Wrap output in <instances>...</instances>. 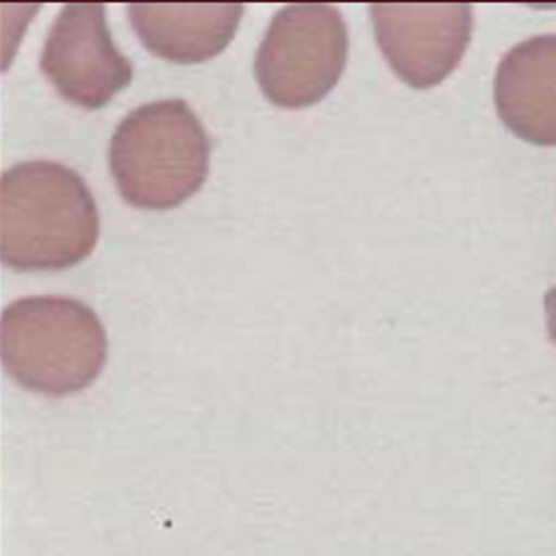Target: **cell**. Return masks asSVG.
<instances>
[{
	"instance_id": "6da1fadb",
	"label": "cell",
	"mask_w": 556,
	"mask_h": 556,
	"mask_svg": "<svg viewBox=\"0 0 556 556\" xmlns=\"http://www.w3.org/2000/svg\"><path fill=\"white\" fill-rule=\"evenodd\" d=\"M100 215L83 176L28 161L0 178V257L13 270H65L92 253Z\"/></svg>"
},
{
	"instance_id": "7a4b0ae2",
	"label": "cell",
	"mask_w": 556,
	"mask_h": 556,
	"mask_svg": "<svg viewBox=\"0 0 556 556\" xmlns=\"http://www.w3.org/2000/svg\"><path fill=\"white\" fill-rule=\"evenodd\" d=\"M211 141L184 100L143 104L124 116L110 143V168L122 199L166 211L199 191L208 176Z\"/></svg>"
},
{
	"instance_id": "3957f363",
	"label": "cell",
	"mask_w": 556,
	"mask_h": 556,
	"mask_svg": "<svg viewBox=\"0 0 556 556\" xmlns=\"http://www.w3.org/2000/svg\"><path fill=\"white\" fill-rule=\"evenodd\" d=\"M3 366L28 391L67 396L87 389L106 362V331L87 304L70 298H25L0 321Z\"/></svg>"
},
{
	"instance_id": "277c9868",
	"label": "cell",
	"mask_w": 556,
	"mask_h": 556,
	"mask_svg": "<svg viewBox=\"0 0 556 556\" xmlns=\"http://www.w3.org/2000/svg\"><path fill=\"white\" fill-rule=\"evenodd\" d=\"M346 52V23L334 5H287L275 13L257 48V85L273 104L302 110L319 102L339 83Z\"/></svg>"
},
{
	"instance_id": "5b68a950",
	"label": "cell",
	"mask_w": 556,
	"mask_h": 556,
	"mask_svg": "<svg viewBox=\"0 0 556 556\" xmlns=\"http://www.w3.org/2000/svg\"><path fill=\"white\" fill-rule=\"evenodd\" d=\"M40 70L67 102L100 110L131 83V62L114 48L102 3H70L45 40Z\"/></svg>"
},
{
	"instance_id": "8992f818",
	"label": "cell",
	"mask_w": 556,
	"mask_h": 556,
	"mask_svg": "<svg viewBox=\"0 0 556 556\" xmlns=\"http://www.w3.org/2000/svg\"><path fill=\"white\" fill-rule=\"evenodd\" d=\"M369 13L383 58L410 87L443 83L468 50V3H374Z\"/></svg>"
},
{
	"instance_id": "52a82bcc",
	"label": "cell",
	"mask_w": 556,
	"mask_h": 556,
	"mask_svg": "<svg viewBox=\"0 0 556 556\" xmlns=\"http://www.w3.org/2000/svg\"><path fill=\"white\" fill-rule=\"evenodd\" d=\"M495 106L519 139L556 147V35H536L502 58Z\"/></svg>"
},
{
	"instance_id": "ba28073f",
	"label": "cell",
	"mask_w": 556,
	"mask_h": 556,
	"mask_svg": "<svg viewBox=\"0 0 556 556\" xmlns=\"http://www.w3.org/2000/svg\"><path fill=\"white\" fill-rule=\"evenodd\" d=\"M245 8L240 3H131L134 30L156 58L203 62L228 48Z\"/></svg>"
},
{
	"instance_id": "9c48e42d",
	"label": "cell",
	"mask_w": 556,
	"mask_h": 556,
	"mask_svg": "<svg viewBox=\"0 0 556 556\" xmlns=\"http://www.w3.org/2000/svg\"><path fill=\"white\" fill-rule=\"evenodd\" d=\"M544 309H546V329H549L552 342L556 344V287H554V290L546 292Z\"/></svg>"
}]
</instances>
